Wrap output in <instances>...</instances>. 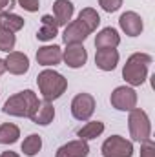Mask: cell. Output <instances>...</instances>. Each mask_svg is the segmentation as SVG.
I'll return each instance as SVG.
<instances>
[{
  "instance_id": "cell-1",
  "label": "cell",
  "mask_w": 155,
  "mask_h": 157,
  "mask_svg": "<svg viewBox=\"0 0 155 157\" xmlns=\"http://www.w3.org/2000/svg\"><path fill=\"white\" fill-rule=\"evenodd\" d=\"M37 106H39L37 93L31 90H24V91L11 95L4 102L2 112L6 115H13V117H31L33 112L37 110Z\"/></svg>"
},
{
  "instance_id": "cell-2",
  "label": "cell",
  "mask_w": 155,
  "mask_h": 157,
  "mask_svg": "<svg viewBox=\"0 0 155 157\" xmlns=\"http://www.w3.org/2000/svg\"><path fill=\"white\" fill-rule=\"evenodd\" d=\"M152 57L148 53H133L128 57L124 68H122V77L124 80L133 88V86H141L146 82L148 77V66L152 64Z\"/></svg>"
},
{
  "instance_id": "cell-3",
  "label": "cell",
  "mask_w": 155,
  "mask_h": 157,
  "mask_svg": "<svg viewBox=\"0 0 155 157\" xmlns=\"http://www.w3.org/2000/svg\"><path fill=\"white\" fill-rule=\"evenodd\" d=\"M37 84H39V90L44 97V101H49V102L60 99L68 88V80L64 78V75L55 71V70L40 71L39 77H37Z\"/></svg>"
},
{
  "instance_id": "cell-4",
  "label": "cell",
  "mask_w": 155,
  "mask_h": 157,
  "mask_svg": "<svg viewBox=\"0 0 155 157\" xmlns=\"http://www.w3.org/2000/svg\"><path fill=\"white\" fill-rule=\"evenodd\" d=\"M128 128H130V135L133 141H137V143L152 141V122L144 110H141V108L130 110Z\"/></svg>"
},
{
  "instance_id": "cell-5",
  "label": "cell",
  "mask_w": 155,
  "mask_h": 157,
  "mask_svg": "<svg viewBox=\"0 0 155 157\" xmlns=\"http://www.w3.org/2000/svg\"><path fill=\"white\" fill-rule=\"evenodd\" d=\"M100 152L104 157H133V143L120 135H112L102 143Z\"/></svg>"
},
{
  "instance_id": "cell-6",
  "label": "cell",
  "mask_w": 155,
  "mask_h": 157,
  "mask_svg": "<svg viewBox=\"0 0 155 157\" xmlns=\"http://www.w3.org/2000/svg\"><path fill=\"white\" fill-rule=\"evenodd\" d=\"M110 102L119 112H130L137 108V91L131 86H117L112 91Z\"/></svg>"
},
{
  "instance_id": "cell-7",
  "label": "cell",
  "mask_w": 155,
  "mask_h": 157,
  "mask_svg": "<svg viewBox=\"0 0 155 157\" xmlns=\"http://www.w3.org/2000/svg\"><path fill=\"white\" fill-rule=\"evenodd\" d=\"M95 112V99L89 93H78L71 101V115L77 121H89Z\"/></svg>"
},
{
  "instance_id": "cell-8",
  "label": "cell",
  "mask_w": 155,
  "mask_h": 157,
  "mask_svg": "<svg viewBox=\"0 0 155 157\" xmlns=\"http://www.w3.org/2000/svg\"><path fill=\"white\" fill-rule=\"evenodd\" d=\"M62 60L66 62V66L78 70L88 62V51L82 44H68V48L62 51Z\"/></svg>"
},
{
  "instance_id": "cell-9",
  "label": "cell",
  "mask_w": 155,
  "mask_h": 157,
  "mask_svg": "<svg viewBox=\"0 0 155 157\" xmlns=\"http://www.w3.org/2000/svg\"><path fill=\"white\" fill-rule=\"evenodd\" d=\"M119 26H120V29H122L128 37H139V35L142 33V29H144V22H142L141 15L135 13V11H126V13H122L120 18H119Z\"/></svg>"
},
{
  "instance_id": "cell-10",
  "label": "cell",
  "mask_w": 155,
  "mask_h": 157,
  "mask_svg": "<svg viewBox=\"0 0 155 157\" xmlns=\"http://www.w3.org/2000/svg\"><path fill=\"white\" fill-rule=\"evenodd\" d=\"M88 35H89V29L77 18V20H71L66 24V29L62 33V40L66 46L68 44H82L88 39Z\"/></svg>"
},
{
  "instance_id": "cell-11",
  "label": "cell",
  "mask_w": 155,
  "mask_h": 157,
  "mask_svg": "<svg viewBox=\"0 0 155 157\" xmlns=\"http://www.w3.org/2000/svg\"><path fill=\"white\" fill-rule=\"evenodd\" d=\"M6 60V70L13 75H24L29 70V57L22 51H9Z\"/></svg>"
},
{
  "instance_id": "cell-12",
  "label": "cell",
  "mask_w": 155,
  "mask_h": 157,
  "mask_svg": "<svg viewBox=\"0 0 155 157\" xmlns=\"http://www.w3.org/2000/svg\"><path fill=\"white\" fill-rule=\"evenodd\" d=\"M95 64L102 71H113L119 64V51L115 48H102L95 53Z\"/></svg>"
},
{
  "instance_id": "cell-13",
  "label": "cell",
  "mask_w": 155,
  "mask_h": 157,
  "mask_svg": "<svg viewBox=\"0 0 155 157\" xmlns=\"http://www.w3.org/2000/svg\"><path fill=\"white\" fill-rule=\"evenodd\" d=\"M37 62L40 66H46V68L60 64L62 62V49H60V46L53 44V46H42V48H39Z\"/></svg>"
},
{
  "instance_id": "cell-14",
  "label": "cell",
  "mask_w": 155,
  "mask_h": 157,
  "mask_svg": "<svg viewBox=\"0 0 155 157\" xmlns=\"http://www.w3.org/2000/svg\"><path fill=\"white\" fill-rule=\"evenodd\" d=\"M88 154H89L88 143L82 139H77V141H70V143L62 144L57 150L55 157H88Z\"/></svg>"
},
{
  "instance_id": "cell-15",
  "label": "cell",
  "mask_w": 155,
  "mask_h": 157,
  "mask_svg": "<svg viewBox=\"0 0 155 157\" xmlns=\"http://www.w3.org/2000/svg\"><path fill=\"white\" fill-rule=\"evenodd\" d=\"M29 119H31L35 124H39V126H47V124H51L53 119H55V108H53V104H51L49 101H39L37 110L33 112V115Z\"/></svg>"
},
{
  "instance_id": "cell-16",
  "label": "cell",
  "mask_w": 155,
  "mask_h": 157,
  "mask_svg": "<svg viewBox=\"0 0 155 157\" xmlns=\"http://www.w3.org/2000/svg\"><path fill=\"white\" fill-rule=\"evenodd\" d=\"M75 7L70 0H55L53 4V18L57 20L59 26H66L73 18Z\"/></svg>"
},
{
  "instance_id": "cell-17",
  "label": "cell",
  "mask_w": 155,
  "mask_h": 157,
  "mask_svg": "<svg viewBox=\"0 0 155 157\" xmlns=\"http://www.w3.org/2000/svg\"><path fill=\"white\" fill-rule=\"evenodd\" d=\"M120 44V35L115 28H104L97 33L95 37V48L102 49V48H117Z\"/></svg>"
},
{
  "instance_id": "cell-18",
  "label": "cell",
  "mask_w": 155,
  "mask_h": 157,
  "mask_svg": "<svg viewBox=\"0 0 155 157\" xmlns=\"http://www.w3.org/2000/svg\"><path fill=\"white\" fill-rule=\"evenodd\" d=\"M57 35H59L57 20L51 15H44L42 17V28L37 31V39L42 40V42H47V40H53Z\"/></svg>"
},
{
  "instance_id": "cell-19",
  "label": "cell",
  "mask_w": 155,
  "mask_h": 157,
  "mask_svg": "<svg viewBox=\"0 0 155 157\" xmlns=\"http://www.w3.org/2000/svg\"><path fill=\"white\" fill-rule=\"evenodd\" d=\"M24 28V18L20 15H15L11 11H2L0 13V29L17 33Z\"/></svg>"
},
{
  "instance_id": "cell-20",
  "label": "cell",
  "mask_w": 155,
  "mask_h": 157,
  "mask_svg": "<svg viewBox=\"0 0 155 157\" xmlns=\"http://www.w3.org/2000/svg\"><path fill=\"white\" fill-rule=\"evenodd\" d=\"M102 132H104V122H100V121H91V122H86V124L78 130L77 137L88 143V141H93V139L100 137Z\"/></svg>"
},
{
  "instance_id": "cell-21",
  "label": "cell",
  "mask_w": 155,
  "mask_h": 157,
  "mask_svg": "<svg viewBox=\"0 0 155 157\" xmlns=\"http://www.w3.org/2000/svg\"><path fill=\"white\" fill-rule=\"evenodd\" d=\"M20 137V130L13 122L0 124V144H15Z\"/></svg>"
},
{
  "instance_id": "cell-22",
  "label": "cell",
  "mask_w": 155,
  "mask_h": 157,
  "mask_svg": "<svg viewBox=\"0 0 155 157\" xmlns=\"http://www.w3.org/2000/svg\"><path fill=\"white\" fill-rule=\"evenodd\" d=\"M78 20L89 29V33H93V31L99 28V24H100V17H99V13H97L93 7H84V9L78 13Z\"/></svg>"
},
{
  "instance_id": "cell-23",
  "label": "cell",
  "mask_w": 155,
  "mask_h": 157,
  "mask_svg": "<svg viewBox=\"0 0 155 157\" xmlns=\"http://www.w3.org/2000/svg\"><path fill=\"white\" fill-rule=\"evenodd\" d=\"M40 150H42V137H40V135L31 133V135H28V137L24 139V143H22V152H24V155L35 157Z\"/></svg>"
},
{
  "instance_id": "cell-24",
  "label": "cell",
  "mask_w": 155,
  "mask_h": 157,
  "mask_svg": "<svg viewBox=\"0 0 155 157\" xmlns=\"http://www.w3.org/2000/svg\"><path fill=\"white\" fill-rule=\"evenodd\" d=\"M15 44H17V37H15V33L6 31V29H0V51L9 53V51H13Z\"/></svg>"
},
{
  "instance_id": "cell-25",
  "label": "cell",
  "mask_w": 155,
  "mask_h": 157,
  "mask_svg": "<svg viewBox=\"0 0 155 157\" xmlns=\"http://www.w3.org/2000/svg\"><path fill=\"white\" fill-rule=\"evenodd\" d=\"M99 6L106 11V13H115L120 9L122 0H99Z\"/></svg>"
},
{
  "instance_id": "cell-26",
  "label": "cell",
  "mask_w": 155,
  "mask_h": 157,
  "mask_svg": "<svg viewBox=\"0 0 155 157\" xmlns=\"http://www.w3.org/2000/svg\"><path fill=\"white\" fill-rule=\"evenodd\" d=\"M17 2H18V6H20L22 9H26V11H29V13L39 11V7H40L39 0H17Z\"/></svg>"
},
{
  "instance_id": "cell-27",
  "label": "cell",
  "mask_w": 155,
  "mask_h": 157,
  "mask_svg": "<svg viewBox=\"0 0 155 157\" xmlns=\"http://www.w3.org/2000/svg\"><path fill=\"white\" fill-rule=\"evenodd\" d=\"M141 157H155V146L152 141H146L142 143V148H141Z\"/></svg>"
},
{
  "instance_id": "cell-28",
  "label": "cell",
  "mask_w": 155,
  "mask_h": 157,
  "mask_svg": "<svg viewBox=\"0 0 155 157\" xmlns=\"http://www.w3.org/2000/svg\"><path fill=\"white\" fill-rule=\"evenodd\" d=\"M17 6V0H0V13L2 11H11Z\"/></svg>"
},
{
  "instance_id": "cell-29",
  "label": "cell",
  "mask_w": 155,
  "mask_h": 157,
  "mask_svg": "<svg viewBox=\"0 0 155 157\" xmlns=\"http://www.w3.org/2000/svg\"><path fill=\"white\" fill-rule=\"evenodd\" d=\"M0 157H20L17 152H11V150H7V152H2L0 154Z\"/></svg>"
},
{
  "instance_id": "cell-30",
  "label": "cell",
  "mask_w": 155,
  "mask_h": 157,
  "mask_svg": "<svg viewBox=\"0 0 155 157\" xmlns=\"http://www.w3.org/2000/svg\"><path fill=\"white\" fill-rule=\"evenodd\" d=\"M7 70H6V60L4 59H0V75H4Z\"/></svg>"
}]
</instances>
